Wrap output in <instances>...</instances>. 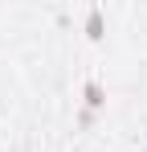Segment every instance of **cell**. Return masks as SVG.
Wrapping results in <instances>:
<instances>
[{"label": "cell", "instance_id": "cell-1", "mask_svg": "<svg viewBox=\"0 0 147 152\" xmlns=\"http://www.w3.org/2000/svg\"><path fill=\"white\" fill-rule=\"evenodd\" d=\"M86 103L90 107H102V86L98 82H86Z\"/></svg>", "mask_w": 147, "mask_h": 152}, {"label": "cell", "instance_id": "cell-2", "mask_svg": "<svg viewBox=\"0 0 147 152\" xmlns=\"http://www.w3.org/2000/svg\"><path fill=\"white\" fill-rule=\"evenodd\" d=\"M98 33H102V12L90 8V37H98Z\"/></svg>", "mask_w": 147, "mask_h": 152}]
</instances>
